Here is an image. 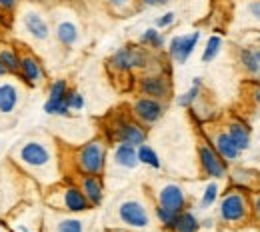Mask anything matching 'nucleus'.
I'll return each instance as SVG.
<instances>
[{"label":"nucleus","instance_id":"obj_1","mask_svg":"<svg viewBox=\"0 0 260 232\" xmlns=\"http://www.w3.org/2000/svg\"><path fill=\"white\" fill-rule=\"evenodd\" d=\"M14 160L22 166L26 172L40 180H52L56 174V156L50 142L42 138H26L18 144L14 152Z\"/></svg>","mask_w":260,"mask_h":232},{"label":"nucleus","instance_id":"obj_2","mask_svg":"<svg viewBox=\"0 0 260 232\" xmlns=\"http://www.w3.org/2000/svg\"><path fill=\"white\" fill-rule=\"evenodd\" d=\"M250 214H252L250 196L240 186L234 188V190H228L226 194L222 196V200H220L218 218L224 224H244V222H248Z\"/></svg>","mask_w":260,"mask_h":232},{"label":"nucleus","instance_id":"obj_3","mask_svg":"<svg viewBox=\"0 0 260 232\" xmlns=\"http://www.w3.org/2000/svg\"><path fill=\"white\" fill-rule=\"evenodd\" d=\"M74 164L82 176L84 174L102 176V172L106 168V142L100 138H94V140L82 144L74 154Z\"/></svg>","mask_w":260,"mask_h":232},{"label":"nucleus","instance_id":"obj_4","mask_svg":"<svg viewBox=\"0 0 260 232\" xmlns=\"http://www.w3.org/2000/svg\"><path fill=\"white\" fill-rule=\"evenodd\" d=\"M116 218L130 230H148L152 224L150 210L140 198H124L116 204Z\"/></svg>","mask_w":260,"mask_h":232},{"label":"nucleus","instance_id":"obj_5","mask_svg":"<svg viewBox=\"0 0 260 232\" xmlns=\"http://www.w3.org/2000/svg\"><path fill=\"white\" fill-rule=\"evenodd\" d=\"M20 24H22L24 32L28 34L32 40H36V42H46L52 36V28H50L48 18L44 16L42 10H38L34 6H28V8L22 10Z\"/></svg>","mask_w":260,"mask_h":232},{"label":"nucleus","instance_id":"obj_6","mask_svg":"<svg viewBox=\"0 0 260 232\" xmlns=\"http://www.w3.org/2000/svg\"><path fill=\"white\" fill-rule=\"evenodd\" d=\"M148 64V54L144 48H138V46H122L118 48L110 60H108V67L112 70H118V72H130V70H136V68H144Z\"/></svg>","mask_w":260,"mask_h":232},{"label":"nucleus","instance_id":"obj_7","mask_svg":"<svg viewBox=\"0 0 260 232\" xmlns=\"http://www.w3.org/2000/svg\"><path fill=\"white\" fill-rule=\"evenodd\" d=\"M198 162L202 172L212 180H222L228 174V162L214 150L210 142L198 144Z\"/></svg>","mask_w":260,"mask_h":232},{"label":"nucleus","instance_id":"obj_8","mask_svg":"<svg viewBox=\"0 0 260 232\" xmlns=\"http://www.w3.org/2000/svg\"><path fill=\"white\" fill-rule=\"evenodd\" d=\"M110 130H112V138L116 142H124V144H132V146H140L146 142L144 124H140L138 120H132V118H116L110 124Z\"/></svg>","mask_w":260,"mask_h":232},{"label":"nucleus","instance_id":"obj_9","mask_svg":"<svg viewBox=\"0 0 260 232\" xmlns=\"http://www.w3.org/2000/svg\"><path fill=\"white\" fill-rule=\"evenodd\" d=\"M132 116L140 122V124H156L164 116V104L162 100L150 98V96H140L134 100L132 104Z\"/></svg>","mask_w":260,"mask_h":232},{"label":"nucleus","instance_id":"obj_10","mask_svg":"<svg viewBox=\"0 0 260 232\" xmlns=\"http://www.w3.org/2000/svg\"><path fill=\"white\" fill-rule=\"evenodd\" d=\"M198 40H200V32L198 30H194V32L190 34L172 36L170 42H168V54H170V58L176 64H184L192 56L194 48L198 46Z\"/></svg>","mask_w":260,"mask_h":232},{"label":"nucleus","instance_id":"obj_11","mask_svg":"<svg viewBox=\"0 0 260 232\" xmlns=\"http://www.w3.org/2000/svg\"><path fill=\"white\" fill-rule=\"evenodd\" d=\"M50 202L58 208H62L66 212H72V214H78V212H86L90 206V202L86 200L84 192L80 190V186H66L62 188L58 194H56V200L50 198Z\"/></svg>","mask_w":260,"mask_h":232},{"label":"nucleus","instance_id":"obj_12","mask_svg":"<svg viewBox=\"0 0 260 232\" xmlns=\"http://www.w3.org/2000/svg\"><path fill=\"white\" fill-rule=\"evenodd\" d=\"M156 204L162 206V208H168L176 214L184 212L186 210V192L180 184L176 182H166L160 186V190L156 192Z\"/></svg>","mask_w":260,"mask_h":232},{"label":"nucleus","instance_id":"obj_13","mask_svg":"<svg viewBox=\"0 0 260 232\" xmlns=\"http://www.w3.org/2000/svg\"><path fill=\"white\" fill-rule=\"evenodd\" d=\"M52 32L56 36L58 44H62L64 48L76 46V42L80 40V26L70 14H58L54 18V30Z\"/></svg>","mask_w":260,"mask_h":232},{"label":"nucleus","instance_id":"obj_14","mask_svg":"<svg viewBox=\"0 0 260 232\" xmlns=\"http://www.w3.org/2000/svg\"><path fill=\"white\" fill-rule=\"evenodd\" d=\"M138 90L142 92V96L164 100L170 94V80L164 74H146L138 80Z\"/></svg>","mask_w":260,"mask_h":232},{"label":"nucleus","instance_id":"obj_15","mask_svg":"<svg viewBox=\"0 0 260 232\" xmlns=\"http://www.w3.org/2000/svg\"><path fill=\"white\" fill-rule=\"evenodd\" d=\"M18 74H20V78L28 86H38L46 78L42 62L38 60V56H34L32 52H26V54L20 56V70H18Z\"/></svg>","mask_w":260,"mask_h":232},{"label":"nucleus","instance_id":"obj_16","mask_svg":"<svg viewBox=\"0 0 260 232\" xmlns=\"http://www.w3.org/2000/svg\"><path fill=\"white\" fill-rule=\"evenodd\" d=\"M22 100V92L18 88V84L4 80L0 82V116H10L18 110Z\"/></svg>","mask_w":260,"mask_h":232},{"label":"nucleus","instance_id":"obj_17","mask_svg":"<svg viewBox=\"0 0 260 232\" xmlns=\"http://www.w3.org/2000/svg\"><path fill=\"white\" fill-rule=\"evenodd\" d=\"M210 144L214 146V150L226 160V162H234V160H238L240 158V154H242V150L236 146V142L230 138V134L226 130H216V132L212 134V140H210Z\"/></svg>","mask_w":260,"mask_h":232},{"label":"nucleus","instance_id":"obj_18","mask_svg":"<svg viewBox=\"0 0 260 232\" xmlns=\"http://www.w3.org/2000/svg\"><path fill=\"white\" fill-rule=\"evenodd\" d=\"M80 190L84 192L86 200L90 202V206H100L104 200V184L100 176H92V174H84L80 178Z\"/></svg>","mask_w":260,"mask_h":232},{"label":"nucleus","instance_id":"obj_19","mask_svg":"<svg viewBox=\"0 0 260 232\" xmlns=\"http://www.w3.org/2000/svg\"><path fill=\"white\" fill-rule=\"evenodd\" d=\"M138 146H132V144H124V142H118L116 148H114V164L120 166V168H126L132 170L140 164L138 160Z\"/></svg>","mask_w":260,"mask_h":232},{"label":"nucleus","instance_id":"obj_20","mask_svg":"<svg viewBox=\"0 0 260 232\" xmlns=\"http://www.w3.org/2000/svg\"><path fill=\"white\" fill-rule=\"evenodd\" d=\"M226 132L230 134V138L236 142V146L244 152L248 146H250V128H248V124L246 122H242V120H230L226 126Z\"/></svg>","mask_w":260,"mask_h":232},{"label":"nucleus","instance_id":"obj_21","mask_svg":"<svg viewBox=\"0 0 260 232\" xmlns=\"http://www.w3.org/2000/svg\"><path fill=\"white\" fill-rule=\"evenodd\" d=\"M50 232H86V220L78 216H54Z\"/></svg>","mask_w":260,"mask_h":232},{"label":"nucleus","instance_id":"obj_22","mask_svg":"<svg viewBox=\"0 0 260 232\" xmlns=\"http://www.w3.org/2000/svg\"><path fill=\"white\" fill-rule=\"evenodd\" d=\"M198 228H200L198 218H196L192 212H188V210L180 212V214L176 216L174 224L170 226L172 232H198Z\"/></svg>","mask_w":260,"mask_h":232},{"label":"nucleus","instance_id":"obj_23","mask_svg":"<svg viewBox=\"0 0 260 232\" xmlns=\"http://www.w3.org/2000/svg\"><path fill=\"white\" fill-rule=\"evenodd\" d=\"M200 94H202V78H192V86L186 90V92H182L176 102H178V106H182V108H190V106H194L198 98H200Z\"/></svg>","mask_w":260,"mask_h":232},{"label":"nucleus","instance_id":"obj_24","mask_svg":"<svg viewBox=\"0 0 260 232\" xmlns=\"http://www.w3.org/2000/svg\"><path fill=\"white\" fill-rule=\"evenodd\" d=\"M0 62L8 70V74H18L20 70V56L10 46H0Z\"/></svg>","mask_w":260,"mask_h":232},{"label":"nucleus","instance_id":"obj_25","mask_svg":"<svg viewBox=\"0 0 260 232\" xmlns=\"http://www.w3.org/2000/svg\"><path fill=\"white\" fill-rule=\"evenodd\" d=\"M138 160H140V164L144 166H150V168H154V170H158L160 168V158H158V154H156V150L150 146V144H140L138 148Z\"/></svg>","mask_w":260,"mask_h":232},{"label":"nucleus","instance_id":"obj_26","mask_svg":"<svg viewBox=\"0 0 260 232\" xmlns=\"http://www.w3.org/2000/svg\"><path fill=\"white\" fill-rule=\"evenodd\" d=\"M140 44L148 46L152 50H160V48H164V36L158 28H146L140 36Z\"/></svg>","mask_w":260,"mask_h":232},{"label":"nucleus","instance_id":"obj_27","mask_svg":"<svg viewBox=\"0 0 260 232\" xmlns=\"http://www.w3.org/2000/svg\"><path fill=\"white\" fill-rule=\"evenodd\" d=\"M220 48H222V36L212 34L206 40V46H204V52H202V62H212L220 54Z\"/></svg>","mask_w":260,"mask_h":232},{"label":"nucleus","instance_id":"obj_28","mask_svg":"<svg viewBox=\"0 0 260 232\" xmlns=\"http://www.w3.org/2000/svg\"><path fill=\"white\" fill-rule=\"evenodd\" d=\"M240 62H242V67L246 68L250 74H258L260 72L258 58H256L254 50H250V48H242L240 50Z\"/></svg>","mask_w":260,"mask_h":232},{"label":"nucleus","instance_id":"obj_29","mask_svg":"<svg viewBox=\"0 0 260 232\" xmlns=\"http://www.w3.org/2000/svg\"><path fill=\"white\" fill-rule=\"evenodd\" d=\"M44 112L50 116H70V108L66 106L64 100H46L44 102Z\"/></svg>","mask_w":260,"mask_h":232},{"label":"nucleus","instance_id":"obj_30","mask_svg":"<svg viewBox=\"0 0 260 232\" xmlns=\"http://www.w3.org/2000/svg\"><path fill=\"white\" fill-rule=\"evenodd\" d=\"M218 192H220V186L216 184V182H210L206 188H204V192H202V198H200V208H210L216 198H218Z\"/></svg>","mask_w":260,"mask_h":232},{"label":"nucleus","instance_id":"obj_31","mask_svg":"<svg viewBox=\"0 0 260 232\" xmlns=\"http://www.w3.org/2000/svg\"><path fill=\"white\" fill-rule=\"evenodd\" d=\"M66 94H68V84H66V80H54L52 84H50V88H48V98L50 100H64Z\"/></svg>","mask_w":260,"mask_h":232},{"label":"nucleus","instance_id":"obj_32","mask_svg":"<svg viewBox=\"0 0 260 232\" xmlns=\"http://www.w3.org/2000/svg\"><path fill=\"white\" fill-rule=\"evenodd\" d=\"M154 214H156V218H158V222L166 226V228H170L172 224H174V220H176V212H172V210H168V208H162V206H158L156 204V208H154Z\"/></svg>","mask_w":260,"mask_h":232},{"label":"nucleus","instance_id":"obj_33","mask_svg":"<svg viewBox=\"0 0 260 232\" xmlns=\"http://www.w3.org/2000/svg\"><path fill=\"white\" fill-rule=\"evenodd\" d=\"M64 102L70 110H82L84 108V96L78 90H68Z\"/></svg>","mask_w":260,"mask_h":232},{"label":"nucleus","instance_id":"obj_34","mask_svg":"<svg viewBox=\"0 0 260 232\" xmlns=\"http://www.w3.org/2000/svg\"><path fill=\"white\" fill-rule=\"evenodd\" d=\"M174 20H176V14H174V12H166L160 18H156V28H158V30H160V28H170V26L174 24Z\"/></svg>","mask_w":260,"mask_h":232},{"label":"nucleus","instance_id":"obj_35","mask_svg":"<svg viewBox=\"0 0 260 232\" xmlns=\"http://www.w3.org/2000/svg\"><path fill=\"white\" fill-rule=\"evenodd\" d=\"M246 10H248V14L252 16V20L260 22V0H252V2L246 6Z\"/></svg>","mask_w":260,"mask_h":232},{"label":"nucleus","instance_id":"obj_36","mask_svg":"<svg viewBox=\"0 0 260 232\" xmlns=\"http://www.w3.org/2000/svg\"><path fill=\"white\" fill-rule=\"evenodd\" d=\"M108 6H112L114 10H118V12H122V10H126L130 4H132V0H104Z\"/></svg>","mask_w":260,"mask_h":232},{"label":"nucleus","instance_id":"obj_37","mask_svg":"<svg viewBox=\"0 0 260 232\" xmlns=\"http://www.w3.org/2000/svg\"><path fill=\"white\" fill-rule=\"evenodd\" d=\"M250 204H252V212H254V218L260 222V190H256L252 196H250Z\"/></svg>","mask_w":260,"mask_h":232},{"label":"nucleus","instance_id":"obj_38","mask_svg":"<svg viewBox=\"0 0 260 232\" xmlns=\"http://www.w3.org/2000/svg\"><path fill=\"white\" fill-rule=\"evenodd\" d=\"M170 0H140V6L144 8H160V6H166Z\"/></svg>","mask_w":260,"mask_h":232},{"label":"nucleus","instance_id":"obj_39","mask_svg":"<svg viewBox=\"0 0 260 232\" xmlns=\"http://www.w3.org/2000/svg\"><path fill=\"white\" fill-rule=\"evenodd\" d=\"M18 6V0H0V10L4 12H12Z\"/></svg>","mask_w":260,"mask_h":232},{"label":"nucleus","instance_id":"obj_40","mask_svg":"<svg viewBox=\"0 0 260 232\" xmlns=\"http://www.w3.org/2000/svg\"><path fill=\"white\" fill-rule=\"evenodd\" d=\"M252 100L260 106V82H254V84H252Z\"/></svg>","mask_w":260,"mask_h":232},{"label":"nucleus","instance_id":"obj_41","mask_svg":"<svg viewBox=\"0 0 260 232\" xmlns=\"http://www.w3.org/2000/svg\"><path fill=\"white\" fill-rule=\"evenodd\" d=\"M6 74H8V70H6V68H4V64L0 62V78H2V76H6Z\"/></svg>","mask_w":260,"mask_h":232},{"label":"nucleus","instance_id":"obj_42","mask_svg":"<svg viewBox=\"0 0 260 232\" xmlns=\"http://www.w3.org/2000/svg\"><path fill=\"white\" fill-rule=\"evenodd\" d=\"M254 54H256V58H258V62H260V48H256V50H254Z\"/></svg>","mask_w":260,"mask_h":232}]
</instances>
